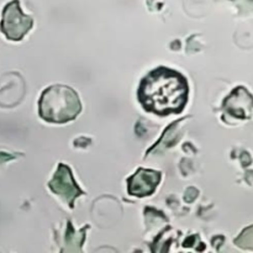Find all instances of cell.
Returning <instances> with one entry per match:
<instances>
[{
    "label": "cell",
    "mask_w": 253,
    "mask_h": 253,
    "mask_svg": "<svg viewBox=\"0 0 253 253\" xmlns=\"http://www.w3.org/2000/svg\"><path fill=\"white\" fill-rule=\"evenodd\" d=\"M189 86L183 74L158 67L141 81L137 98L141 106L158 116L180 114L188 103Z\"/></svg>",
    "instance_id": "obj_1"
},
{
    "label": "cell",
    "mask_w": 253,
    "mask_h": 253,
    "mask_svg": "<svg viewBox=\"0 0 253 253\" xmlns=\"http://www.w3.org/2000/svg\"><path fill=\"white\" fill-rule=\"evenodd\" d=\"M81 111V99L71 86H48L42 91L39 100L40 118L49 124H67L73 121Z\"/></svg>",
    "instance_id": "obj_2"
},
{
    "label": "cell",
    "mask_w": 253,
    "mask_h": 253,
    "mask_svg": "<svg viewBox=\"0 0 253 253\" xmlns=\"http://www.w3.org/2000/svg\"><path fill=\"white\" fill-rule=\"evenodd\" d=\"M34 20L24 14L19 0H11L2 9L0 30L10 41H21L27 32L32 29Z\"/></svg>",
    "instance_id": "obj_3"
},
{
    "label": "cell",
    "mask_w": 253,
    "mask_h": 253,
    "mask_svg": "<svg viewBox=\"0 0 253 253\" xmlns=\"http://www.w3.org/2000/svg\"><path fill=\"white\" fill-rule=\"evenodd\" d=\"M48 188L57 197L61 198L69 208H73L74 200L84 194L83 190L79 188V185L74 180L71 168L63 163L58 165L53 178L49 180Z\"/></svg>",
    "instance_id": "obj_4"
},
{
    "label": "cell",
    "mask_w": 253,
    "mask_h": 253,
    "mask_svg": "<svg viewBox=\"0 0 253 253\" xmlns=\"http://www.w3.org/2000/svg\"><path fill=\"white\" fill-rule=\"evenodd\" d=\"M162 178V173L157 170L140 168L127 179V192L132 197H150L157 189Z\"/></svg>",
    "instance_id": "obj_5"
},
{
    "label": "cell",
    "mask_w": 253,
    "mask_h": 253,
    "mask_svg": "<svg viewBox=\"0 0 253 253\" xmlns=\"http://www.w3.org/2000/svg\"><path fill=\"white\" fill-rule=\"evenodd\" d=\"M224 106L229 115L237 119H249L253 111V95L244 86H239L225 100Z\"/></svg>",
    "instance_id": "obj_6"
},
{
    "label": "cell",
    "mask_w": 253,
    "mask_h": 253,
    "mask_svg": "<svg viewBox=\"0 0 253 253\" xmlns=\"http://www.w3.org/2000/svg\"><path fill=\"white\" fill-rule=\"evenodd\" d=\"M235 244L244 250H251L253 251V225L247 227L240 234V236L235 240Z\"/></svg>",
    "instance_id": "obj_7"
},
{
    "label": "cell",
    "mask_w": 253,
    "mask_h": 253,
    "mask_svg": "<svg viewBox=\"0 0 253 253\" xmlns=\"http://www.w3.org/2000/svg\"><path fill=\"white\" fill-rule=\"evenodd\" d=\"M235 2L241 14H250L253 11V0H231Z\"/></svg>",
    "instance_id": "obj_8"
},
{
    "label": "cell",
    "mask_w": 253,
    "mask_h": 253,
    "mask_svg": "<svg viewBox=\"0 0 253 253\" xmlns=\"http://www.w3.org/2000/svg\"><path fill=\"white\" fill-rule=\"evenodd\" d=\"M15 156L11 155V153H7V152H0V165L5 162H9V161L14 160Z\"/></svg>",
    "instance_id": "obj_9"
}]
</instances>
